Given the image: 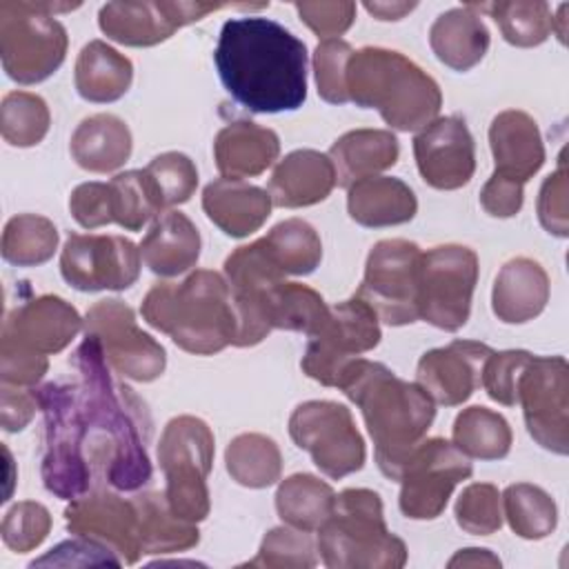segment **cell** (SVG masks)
I'll list each match as a JSON object with an SVG mask.
<instances>
[{
	"label": "cell",
	"instance_id": "6da1fadb",
	"mask_svg": "<svg viewBox=\"0 0 569 569\" xmlns=\"http://www.w3.org/2000/svg\"><path fill=\"white\" fill-rule=\"evenodd\" d=\"M76 376L71 382L76 418L87 467L96 482L116 491H138L151 480L147 442L151 416L131 387L118 382L96 336L71 353Z\"/></svg>",
	"mask_w": 569,
	"mask_h": 569
},
{
	"label": "cell",
	"instance_id": "7a4b0ae2",
	"mask_svg": "<svg viewBox=\"0 0 569 569\" xmlns=\"http://www.w3.org/2000/svg\"><path fill=\"white\" fill-rule=\"evenodd\" d=\"M213 62L227 93L253 113L296 111L307 100V47L276 20H227Z\"/></svg>",
	"mask_w": 569,
	"mask_h": 569
},
{
	"label": "cell",
	"instance_id": "3957f363",
	"mask_svg": "<svg viewBox=\"0 0 569 569\" xmlns=\"http://www.w3.org/2000/svg\"><path fill=\"white\" fill-rule=\"evenodd\" d=\"M338 389L360 409L380 471L400 480L409 453L425 440L436 418L429 393L418 382L398 378L382 362L365 358L347 365Z\"/></svg>",
	"mask_w": 569,
	"mask_h": 569
},
{
	"label": "cell",
	"instance_id": "277c9868",
	"mask_svg": "<svg viewBox=\"0 0 569 569\" xmlns=\"http://www.w3.org/2000/svg\"><path fill=\"white\" fill-rule=\"evenodd\" d=\"M140 311L147 325L167 333L187 353L211 356L236 340L229 284L211 269H196L182 282L153 284Z\"/></svg>",
	"mask_w": 569,
	"mask_h": 569
},
{
	"label": "cell",
	"instance_id": "5b68a950",
	"mask_svg": "<svg viewBox=\"0 0 569 569\" xmlns=\"http://www.w3.org/2000/svg\"><path fill=\"white\" fill-rule=\"evenodd\" d=\"M349 102L376 109L398 131H420L442 107L438 82L400 51L362 47L351 53L345 71Z\"/></svg>",
	"mask_w": 569,
	"mask_h": 569
},
{
	"label": "cell",
	"instance_id": "8992f818",
	"mask_svg": "<svg viewBox=\"0 0 569 569\" xmlns=\"http://www.w3.org/2000/svg\"><path fill=\"white\" fill-rule=\"evenodd\" d=\"M318 551L329 569H400L407 545L387 529L382 500L371 489H345L318 529Z\"/></svg>",
	"mask_w": 569,
	"mask_h": 569
},
{
	"label": "cell",
	"instance_id": "52a82bcc",
	"mask_svg": "<svg viewBox=\"0 0 569 569\" xmlns=\"http://www.w3.org/2000/svg\"><path fill=\"white\" fill-rule=\"evenodd\" d=\"M80 4L56 2H0V56L4 73L18 84L47 80L67 56V29L56 20L58 11Z\"/></svg>",
	"mask_w": 569,
	"mask_h": 569
},
{
	"label": "cell",
	"instance_id": "ba28073f",
	"mask_svg": "<svg viewBox=\"0 0 569 569\" xmlns=\"http://www.w3.org/2000/svg\"><path fill=\"white\" fill-rule=\"evenodd\" d=\"M213 449V431L196 416L171 418L160 436L158 462L167 480L164 498L178 518L193 525L204 520L211 509L207 476Z\"/></svg>",
	"mask_w": 569,
	"mask_h": 569
},
{
	"label": "cell",
	"instance_id": "9c48e42d",
	"mask_svg": "<svg viewBox=\"0 0 569 569\" xmlns=\"http://www.w3.org/2000/svg\"><path fill=\"white\" fill-rule=\"evenodd\" d=\"M33 391L44 416V451L40 467L42 482L53 496L73 500L93 487V476L82 451L71 400V382L56 380Z\"/></svg>",
	"mask_w": 569,
	"mask_h": 569
},
{
	"label": "cell",
	"instance_id": "30bf717a",
	"mask_svg": "<svg viewBox=\"0 0 569 569\" xmlns=\"http://www.w3.org/2000/svg\"><path fill=\"white\" fill-rule=\"evenodd\" d=\"M478 282V256L462 244L422 251L418 271V320L442 331H458L471 313Z\"/></svg>",
	"mask_w": 569,
	"mask_h": 569
},
{
	"label": "cell",
	"instance_id": "8fae6325",
	"mask_svg": "<svg viewBox=\"0 0 569 569\" xmlns=\"http://www.w3.org/2000/svg\"><path fill=\"white\" fill-rule=\"evenodd\" d=\"M289 436L313 465L340 480L362 469L367 451L351 411L333 400H307L289 416Z\"/></svg>",
	"mask_w": 569,
	"mask_h": 569
},
{
	"label": "cell",
	"instance_id": "7c38bea8",
	"mask_svg": "<svg viewBox=\"0 0 569 569\" xmlns=\"http://www.w3.org/2000/svg\"><path fill=\"white\" fill-rule=\"evenodd\" d=\"M420 258V247L405 238H387L371 247L356 296L380 322L402 327L418 320Z\"/></svg>",
	"mask_w": 569,
	"mask_h": 569
},
{
	"label": "cell",
	"instance_id": "4fadbf2b",
	"mask_svg": "<svg viewBox=\"0 0 569 569\" xmlns=\"http://www.w3.org/2000/svg\"><path fill=\"white\" fill-rule=\"evenodd\" d=\"M380 338L378 316L353 293L349 300L331 307L320 329L309 336L300 367L311 380L338 387L347 365L378 347Z\"/></svg>",
	"mask_w": 569,
	"mask_h": 569
},
{
	"label": "cell",
	"instance_id": "5bb4252c",
	"mask_svg": "<svg viewBox=\"0 0 569 569\" xmlns=\"http://www.w3.org/2000/svg\"><path fill=\"white\" fill-rule=\"evenodd\" d=\"M473 473V465L445 438L422 440L400 471V511L411 520L438 518L453 489Z\"/></svg>",
	"mask_w": 569,
	"mask_h": 569
},
{
	"label": "cell",
	"instance_id": "9a60e30c",
	"mask_svg": "<svg viewBox=\"0 0 569 569\" xmlns=\"http://www.w3.org/2000/svg\"><path fill=\"white\" fill-rule=\"evenodd\" d=\"M516 398L529 436L547 451H569V367L562 356H531L522 369Z\"/></svg>",
	"mask_w": 569,
	"mask_h": 569
},
{
	"label": "cell",
	"instance_id": "2e32d148",
	"mask_svg": "<svg viewBox=\"0 0 569 569\" xmlns=\"http://www.w3.org/2000/svg\"><path fill=\"white\" fill-rule=\"evenodd\" d=\"M84 333L96 336L109 367L129 380L151 382L164 373V347L142 331L136 313L118 298L98 300L84 316Z\"/></svg>",
	"mask_w": 569,
	"mask_h": 569
},
{
	"label": "cell",
	"instance_id": "e0dca14e",
	"mask_svg": "<svg viewBox=\"0 0 569 569\" xmlns=\"http://www.w3.org/2000/svg\"><path fill=\"white\" fill-rule=\"evenodd\" d=\"M140 249L116 233H69L60 253V273L78 291H122L140 276Z\"/></svg>",
	"mask_w": 569,
	"mask_h": 569
},
{
	"label": "cell",
	"instance_id": "ac0fdd59",
	"mask_svg": "<svg viewBox=\"0 0 569 569\" xmlns=\"http://www.w3.org/2000/svg\"><path fill=\"white\" fill-rule=\"evenodd\" d=\"M222 2H107L100 7L98 24L102 33L124 47H153L169 40L180 27L193 24L211 11L224 9Z\"/></svg>",
	"mask_w": 569,
	"mask_h": 569
},
{
	"label": "cell",
	"instance_id": "d6986e66",
	"mask_svg": "<svg viewBox=\"0 0 569 569\" xmlns=\"http://www.w3.org/2000/svg\"><path fill=\"white\" fill-rule=\"evenodd\" d=\"M64 520L73 536L107 547L122 565H136L142 556L133 498L124 500L116 491L93 489L69 500Z\"/></svg>",
	"mask_w": 569,
	"mask_h": 569
},
{
	"label": "cell",
	"instance_id": "ffe728a7",
	"mask_svg": "<svg viewBox=\"0 0 569 569\" xmlns=\"http://www.w3.org/2000/svg\"><path fill=\"white\" fill-rule=\"evenodd\" d=\"M413 156L422 180L440 191L465 187L476 171V147L460 116L431 120L413 138Z\"/></svg>",
	"mask_w": 569,
	"mask_h": 569
},
{
	"label": "cell",
	"instance_id": "44dd1931",
	"mask_svg": "<svg viewBox=\"0 0 569 569\" xmlns=\"http://www.w3.org/2000/svg\"><path fill=\"white\" fill-rule=\"evenodd\" d=\"M493 349L478 340H453L425 351L416 367V382L433 402L462 405L480 387L482 367Z\"/></svg>",
	"mask_w": 569,
	"mask_h": 569
},
{
	"label": "cell",
	"instance_id": "7402d4cb",
	"mask_svg": "<svg viewBox=\"0 0 569 569\" xmlns=\"http://www.w3.org/2000/svg\"><path fill=\"white\" fill-rule=\"evenodd\" d=\"M82 325L84 320L73 305L60 296L44 293L24 300L7 313L0 342L51 356L62 351L76 338Z\"/></svg>",
	"mask_w": 569,
	"mask_h": 569
},
{
	"label": "cell",
	"instance_id": "603a6c76",
	"mask_svg": "<svg viewBox=\"0 0 569 569\" xmlns=\"http://www.w3.org/2000/svg\"><path fill=\"white\" fill-rule=\"evenodd\" d=\"M489 144L493 153V173L527 182L545 162V144L536 120L520 111L507 109L491 120Z\"/></svg>",
	"mask_w": 569,
	"mask_h": 569
},
{
	"label": "cell",
	"instance_id": "cb8c5ba5",
	"mask_svg": "<svg viewBox=\"0 0 569 569\" xmlns=\"http://www.w3.org/2000/svg\"><path fill=\"white\" fill-rule=\"evenodd\" d=\"M271 196L267 189L236 178H218L202 191L207 218L231 238H247L271 216Z\"/></svg>",
	"mask_w": 569,
	"mask_h": 569
},
{
	"label": "cell",
	"instance_id": "d4e9b609",
	"mask_svg": "<svg viewBox=\"0 0 569 569\" xmlns=\"http://www.w3.org/2000/svg\"><path fill=\"white\" fill-rule=\"evenodd\" d=\"M333 187L331 158L316 149H296L276 164L267 191L276 207L298 209L322 202Z\"/></svg>",
	"mask_w": 569,
	"mask_h": 569
},
{
	"label": "cell",
	"instance_id": "484cf974",
	"mask_svg": "<svg viewBox=\"0 0 569 569\" xmlns=\"http://www.w3.org/2000/svg\"><path fill=\"white\" fill-rule=\"evenodd\" d=\"M549 302V276L531 258L507 260L491 291V309L507 325H522L545 311Z\"/></svg>",
	"mask_w": 569,
	"mask_h": 569
},
{
	"label": "cell",
	"instance_id": "4316f807",
	"mask_svg": "<svg viewBox=\"0 0 569 569\" xmlns=\"http://www.w3.org/2000/svg\"><path fill=\"white\" fill-rule=\"evenodd\" d=\"M280 153V138L273 129L251 120L224 124L213 140V158L222 178H253L267 171Z\"/></svg>",
	"mask_w": 569,
	"mask_h": 569
},
{
	"label": "cell",
	"instance_id": "83f0119b",
	"mask_svg": "<svg viewBox=\"0 0 569 569\" xmlns=\"http://www.w3.org/2000/svg\"><path fill=\"white\" fill-rule=\"evenodd\" d=\"M140 256L156 276H180L200 258V233L182 211H162L142 238Z\"/></svg>",
	"mask_w": 569,
	"mask_h": 569
},
{
	"label": "cell",
	"instance_id": "f1b7e54d",
	"mask_svg": "<svg viewBox=\"0 0 569 569\" xmlns=\"http://www.w3.org/2000/svg\"><path fill=\"white\" fill-rule=\"evenodd\" d=\"M347 211L358 224L380 229L413 220L418 200L400 178L369 176L347 189Z\"/></svg>",
	"mask_w": 569,
	"mask_h": 569
},
{
	"label": "cell",
	"instance_id": "f546056e",
	"mask_svg": "<svg viewBox=\"0 0 569 569\" xmlns=\"http://www.w3.org/2000/svg\"><path fill=\"white\" fill-rule=\"evenodd\" d=\"M489 29L469 4L440 13L429 29V44L436 58L453 71H469L489 49Z\"/></svg>",
	"mask_w": 569,
	"mask_h": 569
},
{
	"label": "cell",
	"instance_id": "4dcf8cb0",
	"mask_svg": "<svg viewBox=\"0 0 569 569\" xmlns=\"http://www.w3.org/2000/svg\"><path fill=\"white\" fill-rule=\"evenodd\" d=\"M327 156L336 169V184L349 189L353 182L393 167L400 144L387 129H353L342 133Z\"/></svg>",
	"mask_w": 569,
	"mask_h": 569
},
{
	"label": "cell",
	"instance_id": "1f68e13d",
	"mask_svg": "<svg viewBox=\"0 0 569 569\" xmlns=\"http://www.w3.org/2000/svg\"><path fill=\"white\" fill-rule=\"evenodd\" d=\"M131 131L113 113H93L84 118L69 142L71 158L91 173H111L131 156Z\"/></svg>",
	"mask_w": 569,
	"mask_h": 569
},
{
	"label": "cell",
	"instance_id": "d6a6232c",
	"mask_svg": "<svg viewBox=\"0 0 569 569\" xmlns=\"http://www.w3.org/2000/svg\"><path fill=\"white\" fill-rule=\"evenodd\" d=\"M73 71L78 96L96 104L116 102L133 80L131 60L102 40H91L80 49Z\"/></svg>",
	"mask_w": 569,
	"mask_h": 569
},
{
	"label": "cell",
	"instance_id": "836d02e7",
	"mask_svg": "<svg viewBox=\"0 0 569 569\" xmlns=\"http://www.w3.org/2000/svg\"><path fill=\"white\" fill-rule=\"evenodd\" d=\"M138 509V531L142 556L187 551L200 542V531L193 522L178 518L160 491L133 496Z\"/></svg>",
	"mask_w": 569,
	"mask_h": 569
},
{
	"label": "cell",
	"instance_id": "e575fe53",
	"mask_svg": "<svg viewBox=\"0 0 569 569\" xmlns=\"http://www.w3.org/2000/svg\"><path fill=\"white\" fill-rule=\"evenodd\" d=\"M336 491L311 473H293L278 485L276 511L282 522L300 531H318L331 516Z\"/></svg>",
	"mask_w": 569,
	"mask_h": 569
},
{
	"label": "cell",
	"instance_id": "d590c367",
	"mask_svg": "<svg viewBox=\"0 0 569 569\" xmlns=\"http://www.w3.org/2000/svg\"><path fill=\"white\" fill-rule=\"evenodd\" d=\"M224 465L231 476L242 487L264 489L280 480L282 456L278 445L264 433H240L224 451Z\"/></svg>",
	"mask_w": 569,
	"mask_h": 569
},
{
	"label": "cell",
	"instance_id": "8d00e7d4",
	"mask_svg": "<svg viewBox=\"0 0 569 569\" xmlns=\"http://www.w3.org/2000/svg\"><path fill=\"white\" fill-rule=\"evenodd\" d=\"M453 445L469 458L500 460L511 451L509 422L487 407L473 405L462 409L453 420Z\"/></svg>",
	"mask_w": 569,
	"mask_h": 569
},
{
	"label": "cell",
	"instance_id": "74e56055",
	"mask_svg": "<svg viewBox=\"0 0 569 569\" xmlns=\"http://www.w3.org/2000/svg\"><path fill=\"white\" fill-rule=\"evenodd\" d=\"M262 242L284 276H309L322 260L320 236L302 218L278 222Z\"/></svg>",
	"mask_w": 569,
	"mask_h": 569
},
{
	"label": "cell",
	"instance_id": "f35d334b",
	"mask_svg": "<svg viewBox=\"0 0 569 569\" xmlns=\"http://www.w3.org/2000/svg\"><path fill=\"white\" fill-rule=\"evenodd\" d=\"M511 531L525 540H542L558 525L553 498L538 485L516 482L500 496Z\"/></svg>",
	"mask_w": 569,
	"mask_h": 569
},
{
	"label": "cell",
	"instance_id": "ab89813d",
	"mask_svg": "<svg viewBox=\"0 0 569 569\" xmlns=\"http://www.w3.org/2000/svg\"><path fill=\"white\" fill-rule=\"evenodd\" d=\"M58 249L56 224L38 213L13 216L2 231V258L16 267L44 264Z\"/></svg>",
	"mask_w": 569,
	"mask_h": 569
},
{
	"label": "cell",
	"instance_id": "60d3db41",
	"mask_svg": "<svg viewBox=\"0 0 569 569\" xmlns=\"http://www.w3.org/2000/svg\"><path fill=\"white\" fill-rule=\"evenodd\" d=\"M471 7L482 13H491L502 38L513 47H538L551 33V7L547 2L531 0H511V2H491Z\"/></svg>",
	"mask_w": 569,
	"mask_h": 569
},
{
	"label": "cell",
	"instance_id": "b9f144b4",
	"mask_svg": "<svg viewBox=\"0 0 569 569\" xmlns=\"http://www.w3.org/2000/svg\"><path fill=\"white\" fill-rule=\"evenodd\" d=\"M329 307L318 291L300 282H278L269 296L271 329L316 333L327 320Z\"/></svg>",
	"mask_w": 569,
	"mask_h": 569
},
{
	"label": "cell",
	"instance_id": "7bdbcfd3",
	"mask_svg": "<svg viewBox=\"0 0 569 569\" xmlns=\"http://www.w3.org/2000/svg\"><path fill=\"white\" fill-rule=\"evenodd\" d=\"M113 200V222L127 231H140L149 220L162 213L158 196L144 169L116 173L109 180Z\"/></svg>",
	"mask_w": 569,
	"mask_h": 569
},
{
	"label": "cell",
	"instance_id": "ee69618b",
	"mask_svg": "<svg viewBox=\"0 0 569 569\" xmlns=\"http://www.w3.org/2000/svg\"><path fill=\"white\" fill-rule=\"evenodd\" d=\"M47 102L29 91H11L0 104V129L4 142L11 147H33L42 142L49 131Z\"/></svg>",
	"mask_w": 569,
	"mask_h": 569
},
{
	"label": "cell",
	"instance_id": "f6af8a7d",
	"mask_svg": "<svg viewBox=\"0 0 569 569\" xmlns=\"http://www.w3.org/2000/svg\"><path fill=\"white\" fill-rule=\"evenodd\" d=\"M147 178L158 196L162 211L187 202L198 187V169L193 160L180 151H164L144 167Z\"/></svg>",
	"mask_w": 569,
	"mask_h": 569
},
{
	"label": "cell",
	"instance_id": "bcb514c9",
	"mask_svg": "<svg viewBox=\"0 0 569 569\" xmlns=\"http://www.w3.org/2000/svg\"><path fill=\"white\" fill-rule=\"evenodd\" d=\"M249 567H313L316 549L309 531L296 527H273L264 533L256 558Z\"/></svg>",
	"mask_w": 569,
	"mask_h": 569
},
{
	"label": "cell",
	"instance_id": "7dc6e473",
	"mask_svg": "<svg viewBox=\"0 0 569 569\" xmlns=\"http://www.w3.org/2000/svg\"><path fill=\"white\" fill-rule=\"evenodd\" d=\"M456 522L471 536H491L502 527L500 491L489 482H473L456 500Z\"/></svg>",
	"mask_w": 569,
	"mask_h": 569
},
{
	"label": "cell",
	"instance_id": "c3c4849f",
	"mask_svg": "<svg viewBox=\"0 0 569 569\" xmlns=\"http://www.w3.org/2000/svg\"><path fill=\"white\" fill-rule=\"evenodd\" d=\"M51 531V513L44 505L22 500L13 505L2 518V542L16 551L27 553L44 542Z\"/></svg>",
	"mask_w": 569,
	"mask_h": 569
},
{
	"label": "cell",
	"instance_id": "681fc988",
	"mask_svg": "<svg viewBox=\"0 0 569 569\" xmlns=\"http://www.w3.org/2000/svg\"><path fill=\"white\" fill-rule=\"evenodd\" d=\"M351 53H353L351 44L340 38L322 40L316 47L313 73H316L318 96L325 102H331V104L349 102L347 87H345V71H347V62H349Z\"/></svg>",
	"mask_w": 569,
	"mask_h": 569
},
{
	"label": "cell",
	"instance_id": "f907efd6",
	"mask_svg": "<svg viewBox=\"0 0 569 569\" xmlns=\"http://www.w3.org/2000/svg\"><path fill=\"white\" fill-rule=\"evenodd\" d=\"M531 356L533 353H529L525 349L491 351L489 358L485 360L482 380H480V385L485 387L487 396L491 400L505 405V407L518 405L516 385H518V378H520L522 369L531 360Z\"/></svg>",
	"mask_w": 569,
	"mask_h": 569
},
{
	"label": "cell",
	"instance_id": "816d5d0a",
	"mask_svg": "<svg viewBox=\"0 0 569 569\" xmlns=\"http://www.w3.org/2000/svg\"><path fill=\"white\" fill-rule=\"evenodd\" d=\"M567 193H569L567 169H565V156L560 153L558 169L545 178L538 193V220L551 236H558V238H567L569 233Z\"/></svg>",
	"mask_w": 569,
	"mask_h": 569
},
{
	"label": "cell",
	"instance_id": "f5cc1de1",
	"mask_svg": "<svg viewBox=\"0 0 569 569\" xmlns=\"http://www.w3.org/2000/svg\"><path fill=\"white\" fill-rule=\"evenodd\" d=\"M69 211L84 229H98L113 222V200L109 182H82L69 196Z\"/></svg>",
	"mask_w": 569,
	"mask_h": 569
},
{
	"label": "cell",
	"instance_id": "db71d44e",
	"mask_svg": "<svg viewBox=\"0 0 569 569\" xmlns=\"http://www.w3.org/2000/svg\"><path fill=\"white\" fill-rule=\"evenodd\" d=\"M300 20L322 40L342 36L356 20V2H296Z\"/></svg>",
	"mask_w": 569,
	"mask_h": 569
},
{
	"label": "cell",
	"instance_id": "11a10c76",
	"mask_svg": "<svg viewBox=\"0 0 569 569\" xmlns=\"http://www.w3.org/2000/svg\"><path fill=\"white\" fill-rule=\"evenodd\" d=\"M49 369V360L42 353L0 342V378L2 385L33 387Z\"/></svg>",
	"mask_w": 569,
	"mask_h": 569
},
{
	"label": "cell",
	"instance_id": "9f6ffc18",
	"mask_svg": "<svg viewBox=\"0 0 569 569\" xmlns=\"http://www.w3.org/2000/svg\"><path fill=\"white\" fill-rule=\"evenodd\" d=\"M42 565H62V567H67V565H113V567H120L122 560L107 547L76 536L73 540L60 542L47 556L29 562V567H42Z\"/></svg>",
	"mask_w": 569,
	"mask_h": 569
},
{
	"label": "cell",
	"instance_id": "6f0895ef",
	"mask_svg": "<svg viewBox=\"0 0 569 569\" xmlns=\"http://www.w3.org/2000/svg\"><path fill=\"white\" fill-rule=\"evenodd\" d=\"M482 209L493 218H511L522 209V182L491 173L480 191Z\"/></svg>",
	"mask_w": 569,
	"mask_h": 569
},
{
	"label": "cell",
	"instance_id": "680465c9",
	"mask_svg": "<svg viewBox=\"0 0 569 569\" xmlns=\"http://www.w3.org/2000/svg\"><path fill=\"white\" fill-rule=\"evenodd\" d=\"M40 409L36 391L13 385H2L0 422L4 431H22Z\"/></svg>",
	"mask_w": 569,
	"mask_h": 569
},
{
	"label": "cell",
	"instance_id": "91938a15",
	"mask_svg": "<svg viewBox=\"0 0 569 569\" xmlns=\"http://www.w3.org/2000/svg\"><path fill=\"white\" fill-rule=\"evenodd\" d=\"M449 567H500V558L493 556L489 549H460L449 562Z\"/></svg>",
	"mask_w": 569,
	"mask_h": 569
},
{
	"label": "cell",
	"instance_id": "94428289",
	"mask_svg": "<svg viewBox=\"0 0 569 569\" xmlns=\"http://www.w3.org/2000/svg\"><path fill=\"white\" fill-rule=\"evenodd\" d=\"M416 7V2H365V9L378 20H400Z\"/></svg>",
	"mask_w": 569,
	"mask_h": 569
}]
</instances>
